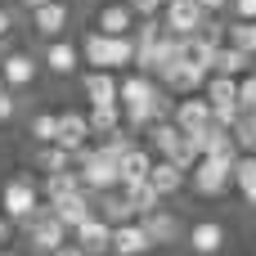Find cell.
Instances as JSON below:
<instances>
[{
  "label": "cell",
  "mask_w": 256,
  "mask_h": 256,
  "mask_svg": "<svg viewBox=\"0 0 256 256\" xmlns=\"http://www.w3.org/2000/svg\"><path fill=\"white\" fill-rule=\"evenodd\" d=\"M230 171H234V162H230V158H198V162L189 166V184H194V194H198V198H220V194H230V189H234Z\"/></svg>",
  "instance_id": "6da1fadb"
},
{
  "label": "cell",
  "mask_w": 256,
  "mask_h": 256,
  "mask_svg": "<svg viewBox=\"0 0 256 256\" xmlns=\"http://www.w3.org/2000/svg\"><path fill=\"white\" fill-rule=\"evenodd\" d=\"M36 207H40V184H36L32 176L4 180V189H0V212L9 216V225H22Z\"/></svg>",
  "instance_id": "7a4b0ae2"
},
{
  "label": "cell",
  "mask_w": 256,
  "mask_h": 256,
  "mask_svg": "<svg viewBox=\"0 0 256 256\" xmlns=\"http://www.w3.org/2000/svg\"><path fill=\"white\" fill-rule=\"evenodd\" d=\"M22 230H27L32 252H36V256H50L58 243H68V238H72V234H68V225H63V220L50 212V202H45V207H36V212L22 220Z\"/></svg>",
  "instance_id": "3957f363"
},
{
  "label": "cell",
  "mask_w": 256,
  "mask_h": 256,
  "mask_svg": "<svg viewBox=\"0 0 256 256\" xmlns=\"http://www.w3.org/2000/svg\"><path fill=\"white\" fill-rule=\"evenodd\" d=\"M0 76H4V86L18 94V90H32L36 81H40V58L32 54V50H4L0 54Z\"/></svg>",
  "instance_id": "277c9868"
},
{
  "label": "cell",
  "mask_w": 256,
  "mask_h": 256,
  "mask_svg": "<svg viewBox=\"0 0 256 256\" xmlns=\"http://www.w3.org/2000/svg\"><path fill=\"white\" fill-rule=\"evenodd\" d=\"M158 18H162V32H171V36H194V32H202L207 9H202L198 0H166Z\"/></svg>",
  "instance_id": "5b68a950"
},
{
  "label": "cell",
  "mask_w": 256,
  "mask_h": 256,
  "mask_svg": "<svg viewBox=\"0 0 256 256\" xmlns=\"http://www.w3.org/2000/svg\"><path fill=\"white\" fill-rule=\"evenodd\" d=\"M158 90H162V86H158L148 72H135V68H126V72L117 76V104H122V108H153Z\"/></svg>",
  "instance_id": "8992f818"
},
{
  "label": "cell",
  "mask_w": 256,
  "mask_h": 256,
  "mask_svg": "<svg viewBox=\"0 0 256 256\" xmlns=\"http://www.w3.org/2000/svg\"><path fill=\"white\" fill-rule=\"evenodd\" d=\"M27 14H32V32L45 36V40L68 36V27H72V4H63V0H45L36 9H27Z\"/></svg>",
  "instance_id": "52a82bcc"
},
{
  "label": "cell",
  "mask_w": 256,
  "mask_h": 256,
  "mask_svg": "<svg viewBox=\"0 0 256 256\" xmlns=\"http://www.w3.org/2000/svg\"><path fill=\"white\" fill-rule=\"evenodd\" d=\"M40 68H45L50 76H72V72L81 68V50H76V40H68V36L45 40V50H40Z\"/></svg>",
  "instance_id": "ba28073f"
},
{
  "label": "cell",
  "mask_w": 256,
  "mask_h": 256,
  "mask_svg": "<svg viewBox=\"0 0 256 256\" xmlns=\"http://www.w3.org/2000/svg\"><path fill=\"white\" fill-rule=\"evenodd\" d=\"M140 225H144V234H148V243H153V248H171V243H180V238H184L180 216H176V212H166V207L144 212V216H140Z\"/></svg>",
  "instance_id": "9c48e42d"
},
{
  "label": "cell",
  "mask_w": 256,
  "mask_h": 256,
  "mask_svg": "<svg viewBox=\"0 0 256 256\" xmlns=\"http://www.w3.org/2000/svg\"><path fill=\"white\" fill-rule=\"evenodd\" d=\"M72 243H76L86 256H108V243H112V225H108L104 216H94V212H90V216H86V220L72 230Z\"/></svg>",
  "instance_id": "30bf717a"
},
{
  "label": "cell",
  "mask_w": 256,
  "mask_h": 256,
  "mask_svg": "<svg viewBox=\"0 0 256 256\" xmlns=\"http://www.w3.org/2000/svg\"><path fill=\"white\" fill-rule=\"evenodd\" d=\"M225 225L220 220H194L189 225V234H184V243H189V252L194 256H220L225 252Z\"/></svg>",
  "instance_id": "8fae6325"
},
{
  "label": "cell",
  "mask_w": 256,
  "mask_h": 256,
  "mask_svg": "<svg viewBox=\"0 0 256 256\" xmlns=\"http://www.w3.org/2000/svg\"><path fill=\"white\" fill-rule=\"evenodd\" d=\"M144 252H153V243H148V234H144L140 216H135V220H122V225H112L108 256H144Z\"/></svg>",
  "instance_id": "7c38bea8"
},
{
  "label": "cell",
  "mask_w": 256,
  "mask_h": 256,
  "mask_svg": "<svg viewBox=\"0 0 256 256\" xmlns=\"http://www.w3.org/2000/svg\"><path fill=\"white\" fill-rule=\"evenodd\" d=\"M135 9L126 4V0H108V4H99V14H94V32H104V36H130L135 32Z\"/></svg>",
  "instance_id": "4fadbf2b"
},
{
  "label": "cell",
  "mask_w": 256,
  "mask_h": 256,
  "mask_svg": "<svg viewBox=\"0 0 256 256\" xmlns=\"http://www.w3.org/2000/svg\"><path fill=\"white\" fill-rule=\"evenodd\" d=\"M171 122H176L184 135L202 130V126L212 122V104L202 99V90H198V94H180V99H176V108H171Z\"/></svg>",
  "instance_id": "5bb4252c"
},
{
  "label": "cell",
  "mask_w": 256,
  "mask_h": 256,
  "mask_svg": "<svg viewBox=\"0 0 256 256\" xmlns=\"http://www.w3.org/2000/svg\"><path fill=\"white\" fill-rule=\"evenodd\" d=\"M202 81H207V72H202V68H194V63H184V58H180V63H171V68L158 76V86H162V90H171L176 99H180V94H198V90H202Z\"/></svg>",
  "instance_id": "9a60e30c"
},
{
  "label": "cell",
  "mask_w": 256,
  "mask_h": 256,
  "mask_svg": "<svg viewBox=\"0 0 256 256\" xmlns=\"http://www.w3.org/2000/svg\"><path fill=\"white\" fill-rule=\"evenodd\" d=\"M148 184H153L162 198H176V194L189 184V171H180L171 158H153V166H148Z\"/></svg>",
  "instance_id": "2e32d148"
},
{
  "label": "cell",
  "mask_w": 256,
  "mask_h": 256,
  "mask_svg": "<svg viewBox=\"0 0 256 256\" xmlns=\"http://www.w3.org/2000/svg\"><path fill=\"white\" fill-rule=\"evenodd\" d=\"M81 94H86V104H117V72L90 68L81 76Z\"/></svg>",
  "instance_id": "e0dca14e"
},
{
  "label": "cell",
  "mask_w": 256,
  "mask_h": 256,
  "mask_svg": "<svg viewBox=\"0 0 256 256\" xmlns=\"http://www.w3.org/2000/svg\"><path fill=\"white\" fill-rule=\"evenodd\" d=\"M54 144H63L68 153H76V148H86L90 144V122H86V112H58V135H54Z\"/></svg>",
  "instance_id": "ac0fdd59"
},
{
  "label": "cell",
  "mask_w": 256,
  "mask_h": 256,
  "mask_svg": "<svg viewBox=\"0 0 256 256\" xmlns=\"http://www.w3.org/2000/svg\"><path fill=\"white\" fill-rule=\"evenodd\" d=\"M50 212H54V216H58V220L68 225V234H72V230H76V225H81V220H86V216L94 212V198H90L86 189H76V194H68V198L50 202Z\"/></svg>",
  "instance_id": "d6986e66"
},
{
  "label": "cell",
  "mask_w": 256,
  "mask_h": 256,
  "mask_svg": "<svg viewBox=\"0 0 256 256\" xmlns=\"http://www.w3.org/2000/svg\"><path fill=\"white\" fill-rule=\"evenodd\" d=\"M76 50H81V63H86V68H108V72H112V36H104V32L90 27Z\"/></svg>",
  "instance_id": "ffe728a7"
},
{
  "label": "cell",
  "mask_w": 256,
  "mask_h": 256,
  "mask_svg": "<svg viewBox=\"0 0 256 256\" xmlns=\"http://www.w3.org/2000/svg\"><path fill=\"white\" fill-rule=\"evenodd\" d=\"M94 198V216H104L108 225H122V220H135V207L126 202L122 189H108V194H90Z\"/></svg>",
  "instance_id": "44dd1931"
},
{
  "label": "cell",
  "mask_w": 256,
  "mask_h": 256,
  "mask_svg": "<svg viewBox=\"0 0 256 256\" xmlns=\"http://www.w3.org/2000/svg\"><path fill=\"white\" fill-rule=\"evenodd\" d=\"M230 180H234V189H238V198L256 207V153H238L234 158V171H230Z\"/></svg>",
  "instance_id": "7402d4cb"
},
{
  "label": "cell",
  "mask_w": 256,
  "mask_h": 256,
  "mask_svg": "<svg viewBox=\"0 0 256 256\" xmlns=\"http://www.w3.org/2000/svg\"><path fill=\"white\" fill-rule=\"evenodd\" d=\"M248 68H252V54H248V50H238V45H230V40H220V45H216L212 72H225V76H243Z\"/></svg>",
  "instance_id": "603a6c76"
},
{
  "label": "cell",
  "mask_w": 256,
  "mask_h": 256,
  "mask_svg": "<svg viewBox=\"0 0 256 256\" xmlns=\"http://www.w3.org/2000/svg\"><path fill=\"white\" fill-rule=\"evenodd\" d=\"M122 194H126V202L135 207V216H144V212H153V207H162V194L148 184V176L144 180H126V184H117Z\"/></svg>",
  "instance_id": "cb8c5ba5"
},
{
  "label": "cell",
  "mask_w": 256,
  "mask_h": 256,
  "mask_svg": "<svg viewBox=\"0 0 256 256\" xmlns=\"http://www.w3.org/2000/svg\"><path fill=\"white\" fill-rule=\"evenodd\" d=\"M202 99H207V104H238V76L207 72V81H202Z\"/></svg>",
  "instance_id": "d4e9b609"
},
{
  "label": "cell",
  "mask_w": 256,
  "mask_h": 256,
  "mask_svg": "<svg viewBox=\"0 0 256 256\" xmlns=\"http://www.w3.org/2000/svg\"><path fill=\"white\" fill-rule=\"evenodd\" d=\"M180 58H184V63H194V68H202V72H212L216 40H207L202 32H194V36H184V50H180Z\"/></svg>",
  "instance_id": "484cf974"
},
{
  "label": "cell",
  "mask_w": 256,
  "mask_h": 256,
  "mask_svg": "<svg viewBox=\"0 0 256 256\" xmlns=\"http://www.w3.org/2000/svg\"><path fill=\"white\" fill-rule=\"evenodd\" d=\"M86 122H90V135H112L117 126H122V104H90V112H86Z\"/></svg>",
  "instance_id": "4316f807"
},
{
  "label": "cell",
  "mask_w": 256,
  "mask_h": 256,
  "mask_svg": "<svg viewBox=\"0 0 256 256\" xmlns=\"http://www.w3.org/2000/svg\"><path fill=\"white\" fill-rule=\"evenodd\" d=\"M148 166H153V153H148V148H140V144H130V148L117 158L122 184H126V180H144V176H148Z\"/></svg>",
  "instance_id": "83f0119b"
},
{
  "label": "cell",
  "mask_w": 256,
  "mask_h": 256,
  "mask_svg": "<svg viewBox=\"0 0 256 256\" xmlns=\"http://www.w3.org/2000/svg\"><path fill=\"white\" fill-rule=\"evenodd\" d=\"M81 189V180H76V166H68V171H50L45 176V184H40V198L45 202H58V198H68V194H76Z\"/></svg>",
  "instance_id": "f1b7e54d"
},
{
  "label": "cell",
  "mask_w": 256,
  "mask_h": 256,
  "mask_svg": "<svg viewBox=\"0 0 256 256\" xmlns=\"http://www.w3.org/2000/svg\"><path fill=\"white\" fill-rule=\"evenodd\" d=\"M36 166L50 176V171H68L72 166V153L63 144H36Z\"/></svg>",
  "instance_id": "f546056e"
},
{
  "label": "cell",
  "mask_w": 256,
  "mask_h": 256,
  "mask_svg": "<svg viewBox=\"0 0 256 256\" xmlns=\"http://www.w3.org/2000/svg\"><path fill=\"white\" fill-rule=\"evenodd\" d=\"M230 140L238 144V153H256V112H238V122L230 126Z\"/></svg>",
  "instance_id": "4dcf8cb0"
},
{
  "label": "cell",
  "mask_w": 256,
  "mask_h": 256,
  "mask_svg": "<svg viewBox=\"0 0 256 256\" xmlns=\"http://www.w3.org/2000/svg\"><path fill=\"white\" fill-rule=\"evenodd\" d=\"M54 135H58V112H36L32 117V140L36 144H54Z\"/></svg>",
  "instance_id": "1f68e13d"
},
{
  "label": "cell",
  "mask_w": 256,
  "mask_h": 256,
  "mask_svg": "<svg viewBox=\"0 0 256 256\" xmlns=\"http://www.w3.org/2000/svg\"><path fill=\"white\" fill-rule=\"evenodd\" d=\"M238 108L256 112V68H248V72L238 76Z\"/></svg>",
  "instance_id": "d6a6232c"
},
{
  "label": "cell",
  "mask_w": 256,
  "mask_h": 256,
  "mask_svg": "<svg viewBox=\"0 0 256 256\" xmlns=\"http://www.w3.org/2000/svg\"><path fill=\"white\" fill-rule=\"evenodd\" d=\"M238 112H243L238 104H212V122H216V126H225V130L238 122Z\"/></svg>",
  "instance_id": "836d02e7"
},
{
  "label": "cell",
  "mask_w": 256,
  "mask_h": 256,
  "mask_svg": "<svg viewBox=\"0 0 256 256\" xmlns=\"http://www.w3.org/2000/svg\"><path fill=\"white\" fill-rule=\"evenodd\" d=\"M14 117H18V99H14V90L4 86V90H0V126H9Z\"/></svg>",
  "instance_id": "e575fe53"
},
{
  "label": "cell",
  "mask_w": 256,
  "mask_h": 256,
  "mask_svg": "<svg viewBox=\"0 0 256 256\" xmlns=\"http://www.w3.org/2000/svg\"><path fill=\"white\" fill-rule=\"evenodd\" d=\"M126 4H130V9H135V18H158V14H162V4H166V0H126Z\"/></svg>",
  "instance_id": "d590c367"
},
{
  "label": "cell",
  "mask_w": 256,
  "mask_h": 256,
  "mask_svg": "<svg viewBox=\"0 0 256 256\" xmlns=\"http://www.w3.org/2000/svg\"><path fill=\"white\" fill-rule=\"evenodd\" d=\"M230 14L243 22H256V0H230Z\"/></svg>",
  "instance_id": "8d00e7d4"
},
{
  "label": "cell",
  "mask_w": 256,
  "mask_h": 256,
  "mask_svg": "<svg viewBox=\"0 0 256 256\" xmlns=\"http://www.w3.org/2000/svg\"><path fill=\"white\" fill-rule=\"evenodd\" d=\"M9 32H14V9H4V4H0V45L9 40Z\"/></svg>",
  "instance_id": "74e56055"
},
{
  "label": "cell",
  "mask_w": 256,
  "mask_h": 256,
  "mask_svg": "<svg viewBox=\"0 0 256 256\" xmlns=\"http://www.w3.org/2000/svg\"><path fill=\"white\" fill-rule=\"evenodd\" d=\"M50 256H86V252H81V248H76V243L68 238V243H58V248H54V252H50Z\"/></svg>",
  "instance_id": "f35d334b"
},
{
  "label": "cell",
  "mask_w": 256,
  "mask_h": 256,
  "mask_svg": "<svg viewBox=\"0 0 256 256\" xmlns=\"http://www.w3.org/2000/svg\"><path fill=\"white\" fill-rule=\"evenodd\" d=\"M0 243H9V216L0 212Z\"/></svg>",
  "instance_id": "ab89813d"
},
{
  "label": "cell",
  "mask_w": 256,
  "mask_h": 256,
  "mask_svg": "<svg viewBox=\"0 0 256 256\" xmlns=\"http://www.w3.org/2000/svg\"><path fill=\"white\" fill-rule=\"evenodd\" d=\"M18 4H22V9H36V4H45V0H18Z\"/></svg>",
  "instance_id": "60d3db41"
},
{
  "label": "cell",
  "mask_w": 256,
  "mask_h": 256,
  "mask_svg": "<svg viewBox=\"0 0 256 256\" xmlns=\"http://www.w3.org/2000/svg\"><path fill=\"white\" fill-rule=\"evenodd\" d=\"M0 256H18V252H9V248H0Z\"/></svg>",
  "instance_id": "b9f144b4"
},
{
  "label": "cell",
  "mask_w": 256,
  "mask_h": 256,
  "mask_svg": "<svg viewBox=\"0 0 256 256\" xmlns=\"http://www.w3.org/2000/svg\"><path fill=\"white\" fill-rule=\"evenodd\" d=\"M0 90H4V76H0Z\"/></svg>",
  "instance_id": "7bdbcfd3"
},
{
  "label": "cell",
  "mask_w": 256,
  "mask_h": 256,
  "mask_svg": "<svg viewBox=\"0 0 256 256\" xmlns=\"http://www.w3.org/2000/svg\"><path fill=\"white\" fill-rule=\"evenodd\" d=\"M63 4H76V0H63Z\"/></svg>",
  "instance_id": "ee69618b"
}]
</instances>
